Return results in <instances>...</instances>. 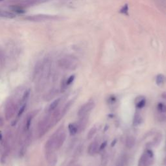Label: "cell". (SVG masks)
Returning <instances> with one entry per match:
<instances>
[{"label":"cell","instance_id":"cell-1","mask_svg":"<svg viewBox=\"0 0 166 166\" xmlns=\"http://www.w3.org/2000/svg\"><path fill=\"white\" fill-rule=\"evenodd\" d=\"M18 106L19 103L16 99L11 97L7 100L5 106V117L7 120H9L15 115L18 109Z\"/></svg>","mask_w":166,"mask_h":166},{"label":"cell","instance_id":"cell-2","mask_svg":"<svg viewBox=\"0 0 166 166\" xmlns=\"http://www.w3.org/2000/svg\"><path fill=\"white\" fill-rule=\"evenodd\" d=\"M59 65L64 69L74 70L79 66V61L75 57L66 56L59 60Z\"/></svg>","mask_w":166,"mask_h":166},{"label":"cell","instance_id":"cell-3","mask_svg":"<svg viewBox=\"0 0 166 166\" xmlns=\"http://www.w3.org/2000/svg\"><path fill=\"white\" fill-rule=\"evenodd\" d=\"M66 134L64 130L59 129L49 139L56 150L61 148L66 140Z\"/></svg>","mask_w":166,"mask_h":166},{"label":"cell","instance_id":"cell-4","mask_svg":"<svg viewBox=\"0 0 166 166\" xmlns=\"http://www.w3.org/2000/svg\"><path fill=\"white\" fill-rule=\"evenodd\" d=\"M52 127L51 119V114L44 116V118L39 121L38 124V137H40L43 136L48 130Z\"/></svg>","mask_w":166,"mask_h":166},{"label":"cell","instance_id":"cell-5","mask_svg":"<svg viewBox=\"0 0 166 166\" xmlns=\"http://www.w3.org/2000/svg\"><path fill=\"white\" fill-rule=\"evenodd\" d=\"M154 153L151 150L147 149L139 158L137 166H151L153 162Z\"/></svg>","mask_w":166,"mask_h":166},{"label":"cell","instance_id":"cell-6","mask_svg":"<svg viewBox=\"0 0 166 166\" xmlns=\"http://www.w3.org/2000/svg\"><path fill=\"white\" fill-rule=\"evenodd\" d=\"M95 104L93 101H88L86 103L84 104V105L80 106L79 111H78V116L82 117L87 115L88 112H90V111L93 110V108H94Z\"/></svg>","mask_w":166,"mask_h":166},{"label":"cell","instance_id":"cell-7","mask_svg":"<svg viewBox=\"0 0 166 166\" xmlns=\"http://www.w3.org/2000/svg\"><path fill=\"white\" fill-rule=\"evenodd\" d=\"M46 160L49 166H56L57 162V156L55 150H45Z\"/></svg>","mask_w":166,"mask_h":166},{"label":"cell","instance_id":"cell-8","mask_svg":"<svg viewBox=\"0 0 166 166\" xmlns=\"http://www.w3.org/2000/svg\"><path fill=\"white\" fill-rule=\"evenodd\" d=\"M52 17L48 15H35L32 16H28L25 18V20L33 22H39V21H45L51 19Z\"/></svg>","mask_w":166,"mask_h":166},{"label":"cell","instance_id":"cell-9","mask_svg":"<svg viewBox=\"0 0 166 166\" xmlns=\"http://www.w3.org/2000/svg\"><path fill=\"white\" fill-rule=\"evenodd\" d=\"M99 150V145L97 142H92L88 148V154L91 156L95 155Z\"/></svg>","mask_w":166,"mask_h":166},{"label":"cell","instance_id":"cell-10","mask_svg":"<svg viewBox=\"0 0 166 166\" xmlns=\"http://www.w3.org/2000/svg\"><path fill=\"white\" fill-rule=\"evenodd\" d=\"M88 120V118L87 115L80 117L79 123L77 124V126H78V129H79V131L82 132V131H84L86 126V124H87Z\"/></svg>","mask_w":166,"mask_h":166},{"label":"cell","instance_id":"cell-11","mask_svg":"<svg viewBox=\"0 0 166 166\" xmlns=\"http://www.w3.org/2000/svg\"><path fill=\"white\" fill-rule=\"evenodd\" d=\"M143 122V118L141 114L139 113H136L134 116L133 121H132V125L134 127H138Z\"/></svg>","mask_w":166,"mask_h":166},{"label":"cell","instance_id":"cell-12","mask_svg":"<svg viewBox=\"0 0 166 166\" xmlns=\"http://www.w3.org/2000/svg\"><path fill=\"white\" fill-rule=\"evenodd\" d=\"M16 17V14L14 13L0 9V18H8V19H12Z\"/></svg>","mask_w":166,"mask_h":166},{"label":"cell","instance_id":"cell-13","mask_svg":"<svg viewBox=\"0 0 166 166\" xmlns=\"http://www.w3.org/2000/svg\"><path fill=\"white\" fill-rule=\"evenodd\" d=\"M33 116H34L32 115V114H31V115L27 116V119H26V120L25 121L24 125H23V132H27L29 131V129H30V127H31V122H32V120H33Z\"/></svg>","mask_w":166,"mask_h":166},{"label":"cell","instance_id":"cell-14","mask_svg":"<svg viewBox=\"0 0 166 166\" xmlns=\"http://www.w3.org/2000/svg\"><path fill=\"white\" fill-rule=\"evenodd\" d=\"M135 144H136V138L134 136H129L127 137V138L126 139V147L128 148V149H131V148L133 147Z\"/></svg>","mask_w":166,"mask_h":166},{"label":"cell","instance_id":"cell-15","mask_svg":"<svg viewBox=\"0 0 166 166\" xmlns=\"http://www.w3.org/2000/svg\"><path fill=\"white\" fill-rule=\"evenodd\" d=\"M135 103H136V106L137 108L141 109L145 106V104H146V100H145V99L144 97H137Z\"/></svg>","mask_w":166,"mask_h":166},{"label":"cell","instance_id":"cell-16","mask_svg":"<svg viewBox=\"0 0 166 166\" xmlns=\"http://www.w3.org/2000/svg\"><path fill=\"white\" fill-rule=\"evenodd\" d=\"M68 130H69V132L71 136H75V135L77 133V132L79 131L77 124L75 123L69 124Z\"/></svg>","mask_w":166,"mask_h":166},{"label":"cell","instance_id":"cell-17","mask_svg":"<svg viewBox=\"0 0 166 166\" xmlns=\"http://www.w3.org/2000/svg\"><path fill=\"white\" fill-rule=\"evenodd\" d=\"M12 11H14V12L17 13V14H24L25 12V9L22 8V7L20 6H18V5H12L10 7Z\"/></svg>","mask_w":166,"mask_h":166},{"label":"cell","instance_id":"cell-18","mask_svg":"<svg viewBox=\"0 0 166 166\" xmlns=\"http://www.w3.org/2000/svg\"><path fill=\"white\" fill-rule=\"evenodd\" d=\"M60 101H61V99L59 98L52 102V103L49 106V109H48L49 112H53L55 110V109H56L57 106H58L59 104L60 103Z\"/></svg>","mask_w":166,"mask_h":166},{"label":"cell","instance_id":"cell-19","mask_svg":"<svg viewBox=\"0 0 166 166\" xmlns=\"http://www.w3.org/2000/svg\"><path fill=\"white\" fill-rule=\"evenodd\" d=\"M164 80L165 78L164 76L162 74H158L156 78V84L159 86H162L163 83H164Z\"/></svg>","mask_w":166,"mask_h":166},{"label":"cell","instance_id":"cell-20","mask_svg":"<svg viewBox=\"0 0 166 166\" xmlns=\"http://www.w3.org/2000/svg\"><path fill=\"white\" fill-rule=\"evenodd\" d=\"M127 164V157L124 155H123L116 163V166H125Z\"/></svg>","mask_w":166,"mask_h":166},{"label":"cell","instance_id":"cell-21","mask_svg":"<svg viewBox=\"0 0 166 166\" xmlns=\"http://www.w3.org/2000/svg\"><path fill=\"white\" fill-rule=\"evenodd\" d=\"M157 110L160 113H166V105L163 103H159L157 105Z\"/></svg>","mask_w":166,"mask_h":166},{"label":"cell","instance_id":"cell-22","mask_svg":"<svg viewBox=\"0 0 166 166\" xmlns=\"http://www.w3.org/2000/svg\"><path fill=\"white\" fill-rule=\"evenodd\" d=\"M96 132H97V129H96V127H92V129H91L89 132H88V135H87V137L88 139H90L91 138H92V137L94 136V135L95 134Z\"/></svg>","mask_w":166,"mask_h":166},{"label":"cell","instance_id":"cell-23","mask_svg":"<svg viewBox=\"0 0 166 166\" xmlns=\"http://www.w3.org/2000/svg\"><path fill=\"white\" fill-rule=\"evenodd\" d=\"M72 103H73V101H70L69 102L67 103L66 104V106H64V108H63V110H62V116H63L64 115V114L67 112V110H69V108H70V106H71Z\"/></svg>","mask_w":166,"mask_h":166},{"label":"cell","instance_id":"cell-24","mask_svg":"<svg viewBox=\"0 0 166 166\" xmlns=\"http://www.w3.org/2000/svg\"><path fill=\"white\" fill-rule=\"evenodd\" d=\"M29 95H30V90H26L24 92V93L23 94L22 99V100H21V101H22V102H25V101H27Z\"/></svg>","mask_w":166,"mask_h":166},{"label":"cell","instance_id":"cell-25","mask_svg":"<svg viewBox=\"0 0 166 166\" xmlns=\"http://www.w3.org/2000/svg\"><path fill=\"white\" fill-rule=\"evenodd\" d=\"M56 94V90H51L50 92H49L48 95L46 96V99L47 100H50L52 98H53L54 96H55V95Z\"/></svg>","mask_w":166,"mask_h":166},{"label":"cell","instance_id":"cell-26","mask_svg":"<svg viewBox=\"0 0 166 166\" xmlns=\"http://www.w3.org/2000/svg\"><path fill=\"white\" fill-rule=\"evenodd\" d=\"M67 87V83H66V79H63L61 82V91L62 92H64L65 90H66V88Z\"/></svg>","mask_w":166,"mask_h":166},{"label":"cell","instance_id":"cell-27","mask_svg":"<svg viewBox=\"0 0 166 166\" xmlns=\"http://www.w3.org/2000/svg\"><path fill=\"white\" fill-rule=\"evenodd\" d=\"M25 108H26V103H24L22 106H21L20 110L18 112V117H20L22 115L23 112L25 110Z\"/></svg>","mask_w":166,"mask_h":166},{"label":"cell","instance_id":"cell-28","mask_svg":"<svg viewBox=\"0 0 166 166\" xmlns=\"http://www.w3.org/2000/svg\"><path fill=\"white\" fill-rule=\"evenodd\" d=\"M128 11H129V7L128 5H125L124 7H122V9H121V12L122 14H128Z\"/></svg>","mask_w":166,"mask_h":166},{"label":"cell","instance_id":"cell-29","mask_svg":"<svg viewBox=\"0 0 166 166\" xmlns=\"http://www.w3.org/2000/svg\"><path fill=\"white\" fill-rule=\"evenodd\" d=\"M75 76L74 75H71V76H70L68 79H66V83H67V86H69V84H71V83L73 82V80H74V79H75Z\"/></svg>","mask_w":166,"mask_h":166},{"label":"cell","instance_id":"cell-30","mask_svg":"<svg viewBox=\"0 0 166 166\" xmlns=\"http://www.w3.org/2000/svg\"><path fill=\"white\" fill-rule=\"evenodd\" d=\"M106 145H107V142H103L99 146V150H103L106 147Z\"/></svg>","mask_w":166,"mask_h":166},{"label":"cell","instance_id":"cell-31","mask_svg":"<svg viewBox=\"0 0 166 166\" xmlns=\"http://www.w3.org/2000/svg\"><path fill=\"white\" fill-rule=\"evenodd\" d=\"M108 101L110 102V103H115L116 101V97H114V96H111V97L109 98Z\"/></svg>","mask_w":166,"mask_h":166},{"label":"cell","instance_id":"cell-32","mask_svg":"<svg viewBox=\"0 0 166 166\" xmlns=\"http://www.w3.org/2000/svg\"><path fill=\"white\" fill-rule=\"evenodd\" d=\"M3 123H4L3 119L2 117L0 116V128H1V127H2V126L3 125Z\"/></svg>","mask_w":166,"mask_h":166},{"label":"cell","instance_id":"cell-33","mask_svg":"<svg viewBox=\"0 0 166 166\" xmlns=\"http://www.w3.org/2000/svg\"><path fill=\"white\" fill-rule=\"evenodd\" d=\"M162 97L163 99L166 100V92L162 93Z\"/></svg>","mask_w":166,"mask_h":166},{"label":"cell","instance_id":"cell-34","mask_svg":"<svg viewBox=\"0 0 166 166\" xmlns=\"http://www.w3.org/2000/svg\"><path fill=\"white\" fill-rule=\"evenodd\" d=\"M116 142H117V140H116V139H114V141L112 142V144H111V146H112V147H114V145H115V144H116Z\"/></svg>","mask_w":166,"mask_h":166},{"label":"cell","instance_id":"cell-35","mask_svg":"<svg viewBox=\"0 0 166 166\" xmlns=\"http://www.w3.org/2000/svg\"><path fill=\"white\" fill-rule=\"evenodd\" d=\"M2 139V134H1V132H0V141Z\"/></svg>","mask_w":166,"mask_h":166},{"label":"cell","instance_id":"cell-36","mask_svg":"<svg viewBox=\"0 0 166 166\" xmlns=\"http://www.w3.org/2000/svg\"><path fill=\"white\" fill-rule=\"evenodd\" d=\"M4 1V0H0V1Z\"/></svg>","mask_w":166,"mask_h":166},{"label":"cell","instance_id":"cell-37","mask_svg":"<svg viewBox=\"0 0 166 166\" xmlns=\"http://www.w3.org/2000/svg\"><path fill=\"white\" fill-rule=\"evenodd\" d=\"M165 165H166V160H165Z\"/></svg>","mask_w":166,"mask_h":166},{"label":"cell","instance_id":"cell-38","mask_svg":"<svg viewBox=\"0 0 166 166\" xmlns=\"http://www.w3.org/2000/svg\"><path fill=\"white\" fill-rule=\"evenodd\" d=\"M165 120H166V118H165Z\"/></svg>","mask_w":166,"mask_h":166}]
</instances>
